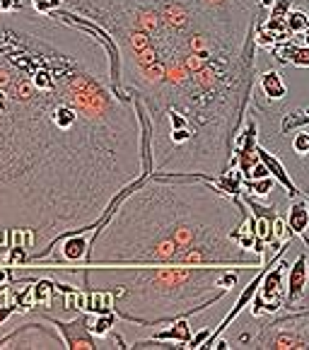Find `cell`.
Segmentation results:
<instances>
[{
  "mask_svg": "<svg viewBox=\"0 0 309 350\" xmlns=\"http://www.w3.org/2000/svg\"><path fill=\"white\" fill-rule=\"evenodd\" d=\"M258 90L268 102H283L288 97V85L278 70H263L258 72Z\"/></svg>",
  "mask_w": 309,
  "mask_h": 350,
  "instance_id": "cell-13",
  "label": "cell"
},
{
  "mask_svg": "<svg viewBox=\"0 0 309 350\" xmlns=\"http://www.w3.org/2000/svg\"><path fill=\"white\" fill-rule=\"evenodd\" d=\"M191 326H189V319H176V321H172L167 329H162V331H154L152 336H150V343H176L179 348H189V343H191Z\"/></svg>",
  "mask_w": 309,
  "mask_h": 350,
  "instance_id": "cell-12",
  "label": "cell"
},
{
  "mask_svg": "<svg viewBox=\"0 0 309 350\" xmlns=\"http://www.w3.org/2000/svg\"><path fill=\"white\" fill-rule=\"evenodd\" d=\"M258 3H261V8H266V10H268V8H271V5H273V3H276V0H258Z\"/></svg>",
  "mask_w": 309,
  "mask_h": 350,
  "instance_id": "cell-22",
  "label": "cell"
},
{
  "mask_svg": "<svg viewBox=\"0 0 309 350\" xmlns=\"http://www.w3.org/2000/svg\"><path fill=\"white\" fill-rule=\"evenodd\" d=\"M25 5L22 0H0V10L3 12H12V10H20Z\"/></svg>",
  "mask_w": 309,
  "mask_h": 350,
  "instance_id": "cell-21",
  "label": "cell"
},
{
  "mask_svg": "<svg viewBox=\"0 0 309 350\" xmlns=\"http://www.w3.org/2000/svg\"><path fill=\"white\" fill-rule=\"evenodd\" d=\"M0 348H66L61 331L44 324H22L0 338Z\"/></svg>",
  "mask_w": 309,
  "mask_h": 350,
  "instance_id": "cell-6",
  "label": "cell"
},
{
  "mask_svg": "<svg viewBox=\"0 0 309 350\" xmlns=\"http://www.w3.org/2000/svg\"><path fill=\"white\" fill-rule=\"evenodd\" d=\"M29 5L42 15H53L56 10L63 8V0H29Z\"/></svg>",
  "mask_w": 309,
  "mask_h": 350,
  "instance_id": "cell-19",
  "label": "cell"
},
{
  "mask_svg": "<svg viewBox=\"0 0 309 350\" xmlns=\"http://www.w3.org/2000/svg\"><path fill=\"white\" fill-rule=\"evenodd\" d=\"M116 321H119V314H116V312H109V314H90V331L102 340L111 334Z\"/></svg>",
  "mask_w": 309,
  "mask_h": 350,
  "instance_id": "cell-14",
  "label": "cell"
},
{
  "mask_svg": "<svg viewBox=\"0 0 309 350\" xmlns=\"http://www.w3.org/2000/svg\"><path fill=\"white\" fill-rule=\"evenodd\" d=\"M302 36H304V39H302V44H307V46H309V31H304Z\"/></svg>",
  "mask_w": 309,
  "mask_h": 350,
  "instance_id": "cell-23",
  "label": "cell"
},
{
  "mask_svg": "<svg viewBox=\"0 0 309 350\" xmlns=\"http://www.w3.org/2000/svg\"><path fill=\"white\" fill-rule=\"evenodd\" d=\"M278 181L273 176H266V179H247L244 181V193H252L254 198H266L271 196V191Z\"/></svg>",
  "mask_w": 309,
  "mask_h": 350,
  "instance_id": "cell-16",
  "label": "cell"
},
{
  "mask_svg": "<svg viewBox=\"0 0 309 350\" xmlns=\"http://www.w3.org/2000/svg\"><path fill=\"white\" fill-rule=\"evenodd\" d=\"M271 56H273V63H278V66L309 68V46L293 42V39H285L278 46L271 49Z\"/></svg>",
  "mask_w": 309,
  "mask_h": 350,
  "instance_id": "cell-9",
  "label": "cell"
},
{
  "mask_svg": "<svg viewBox=\"0 0 309 350\" xmlns=\"http://www.w3.org/2000/svg\"><path fill=\"white\" fill-rule=\"evenodd\" d=\"M242 196L186 174H145L99 230L77 273L85 290L113 295V312L135 326H162L211 309L237 288L239 271L263 268L237 244Z\"/></svg>",
  "mask_w": 309,
  "mask_h": 350,
  "instance_id": "cell-3",
  "label": "cell"
},
{
  "mask_svg": "<svg viewBox=\"0 0 309 350\" xmlns=\"http://www.w3.org/2000/svg\"><path fill=\"white\" fill-rule=\"evenodd\" d=\"M51 324L61 331L63 340H66V348H70V350L99 348V338L90 331V314L88 312H80V314L70 321L51 319Z\"/></svg>",
  "mask_w": 309,
  "mask_h": 350,
  "instance_id": "cell-7",
  "label": "cell"
},
{
  "mask_svg": "<svg viewBox=\"0 0 309 350\" xmlns=\"http://www.w3.org/2000/svg\"><path fill=\"white\" fill-rule=\"evenodd\" d=\"M309 285V258L307 254H299L288 266V293H285V307L283 309H297L299 302L307 297Z\"/></svg>",
  "mask_w": 309,
  "mask_h": 350,
  "instance_id": "cell-8",
  "label": "cell"
},
{
  "mask_svg": "<svg viewBox=\"0 0 309 350\" xmlns=\"http://www.w3.org/2000/svg\"><path fill=\"white\" fill-rule=\"evenodd\" d=\"M288 227L293 232L295 237H302V242L309 247V201L304 196H297V198H290V206H288Z\"/></svg>",
  "mask_w": 309,
  "mask_h": 350,
  "instance_id": "cell-10",
  "label": "cell"
},
{
  "mask_svg": "<svg viewBox=\"0 0 309 350\" xmlns=\"http://www.w3.org/2000/svg\"><path fill=\"white\" fill-rule=\"evenodd\" d=\"M258 154H261V160L266 162V167H268V172H271V176H273V179L278 181V184L283 186L285 191H288V198L302 196V189H297V186H295V181L290 179V174H288V170H285L283 162H280L273 152H268V150L263 148L261 143H258Z\"/></svg>",
  "mask_w": 309,
  "mask_h": 350,
  "instance_id": "cell-11",
  "label": "cell"
},
{
  "mask_svg": "<svg viewBox=\"0 0 309 350\" xmlns=\"http://www.w3.org/2000/svg\"><path fill=\"white\" fill-rule=\"evenodd\" d=\"M239 348L258 350H309V309L276 317L263 324L256 334H239Z\"/></svg>",
  "mask_w": 309,
  "mask_h": 350,
  "instance_id": "cell-4",
  "label": "cell"
},
{
  "mask_svg": "<svg viewBox=\"0 0 309 350\" xmlns=\"http://www.w3.org/2000/svg\"><path fill=\"white\" fill-rule=\"evenodd\" d=\"M304 126H309V109H293L280 121V133H295V131L304 129Z\"/></svg>",
  "mask_w": 309,
  "mask_h": 350,
  "instance_id": "cell-15",
  "label": "cell"
},
{
  "mask_svg": "<svg viewBox=\"0 0 309 350\" xmlns=\"http://www.w3.org/2000/svg\"><path fill=\"white\" fill-rule=\"evenodd\" d=\"M285 25H288V31L293 36L304 34L309 29V15L302 10V8H293V10L285 15Z\"/></svg>",
  "mask_w": 309,
  "mask_h": 350,
  "instance_id": "cell-17",
  "label": "cell"
},
{
  "mask_svg": "<svg viewBox=\"0 0 309 350\" xmlns=\"http://www.w3.org/2000/svg\"><path fill=\"white\" fill-rule=\"evenodd\" d=\"M293 152L297 154V157H307L309 154V131L297 129V133H295V138H293Z\"/></svg>",
  "mask_w": 309,
  "mask_h": 350,
  "instance_id": "cell-18",
  "label": "cell"
},
{
  "mask_svg": "<svg viewBox=\"0 0 309 350\" xmlns=\"http://www.w3.org/2000/svg\"><path fill=\"white\" fill-rule=\"evenodd\" d=\"M150 174L109 44L68 12L0 10V234L42 261L94 232ZM25 263V266H27Z\"/></svg>",
  "mask_w": 309,
  "mask_h": 350,
  "instance_id": "cell-1",
  "label": "cell"
},
{
  "mask_svg": "<svg viewBox=\"0 0 309 350\" xmlns=\"http://www.w3.org/2000/svg\"><path fill=\"white\" fill-rule=\"evenodd\" d=\"M307 201H309V191H307Z\"/></svg>",
  "mask_w": 309,
  "mask_h": 350,
  "instance_id": "cell-24",
  "label": "cell"
},
{
  "mask_svg": "<svg viewBox=\"0 0 309 350\" xmlns=\"http://www.w3.org/2000/svg\"><path fill=\"white\" fill-rule=\"evenodd\" d=\"M104 36L138 107L152 174L230 170L256 75L258 0H63Z\"/></svg>",
  "mask_w": 309,
  "mask_h": 350,
  "instance_id": "cell-2",
  "label": "cell"
},
{
  "mask_svg": "<svg viewBox=\"0 0 309 350\" xmlns=\"http://www.w3.org/2000/svg\"><path fill=\"white\" fill-rule=\"evenodd\" d=\"M288 266L283 258L276 261L271 268L263 271L261 285L252 299V317L258 319L261 314H276L285 307V293H288Z\"/></svg>",
  "mask_w": 309,
  "mask_h": 350,
  "instance_id": "cell-5",
  "label": "cell"
},
{
  "mask_svg": "<svg viewBox=\"0 0 309 350\" xmlns=\"http://www.w3.org/2000/svg\"><path fill=\"white\" fill-rule=\"evenodd\" d=\"M211 334H213L211 329H203V331H198V334L193 336V338H191L189 348H201V345L206 343V340H208V336H211Z\"/></svg>",
  "mask_w": 309,
  "mask_h": 350,
  "instance_id": "cell-20",
  "label": "cell"
}]
</instances>
